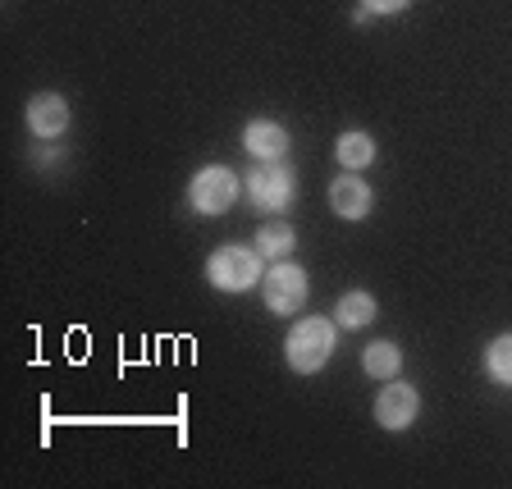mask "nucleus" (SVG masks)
Segmentation results:
<instances>
[{"label": "nucleus", "mask_w": 512, "mask_h": 489, "mask_svg": "<svg viewBox=\"0 0 512 489\" xmlns=\"http://www.w3.org/2000/svg\"><path fill=\"white\" fill-rule=\"evenodd\" d=\"M330 352H334V325L325 316L298 320V325L288 330V339H284V357H288V366H293L298 375H316L320 366L330 362Z\"/></svg>", "instance_id": "nucleus-1"}, {"label": "nucleus", "mask_w": 512, "mask_h": 489, "mask_svg": "<svg viewBox=\"0 0 512 489\" xmlns=\"http://www.w3.org/2000/svg\"><path fill=\"white\" fill-rule=\"evenodd\" d=\"M293 192H298V179L288 170L284 160H261L252 174H247V197L256 202V211L279 215L293 206Z\"/></svg>", "instance_id": "nucleus-2"}, {"label": "nucleus", "mask_w": 512, "mask_h": 489, "mask_svg": "<svg viewBox=\"0 0 512 489\" xmlns=\"http://www.w3.org/2000/svg\"><path fill=\"white\" fill-rule=\"evenodd\" d=\"M206 279H211L220 293H243L261 279V252L252 247H220L206 261Z\"/></svg>", "instance_id": "nucleus-3"}, {"label": "nucleus", "mask_w": 512, "mask_h": 489, "mask_svg": "<svg viewBox=\"0 0 512 489\" xmlns=\"http://www.w3.org/2000/svg\"><path fill=\"white\" fill-rule=\"evenodd\" d=\"M234 202H238V179L229 165H206L188 183V206L197 215H224Z\"/></svg>", "instance_id": "nucleus-4"}, {"label": "nucleus", "mask_w": 512, "mask_h": 489, "mask_svg": "<svg viewBox=\"0 0 512 489\" xmlns=\"http://www.w3.org/2000/svg\"><path fill=\"white\" fill-rule=\"evenodd\" d=\"M261 293H266V307L275 316H293L307 302V270L293 266V261H275L261 279Z\"/></svg>", "instance_id": "nucleus-5"}, {"label": "nucleus", "mask_w": 512, "mask_h": 489, "mask_svg": "<svg viewBox=\"0 0 512 489\" xmlns=\"http://www.w3.org/2000/svg\"><path fill=\"white\" fill-rule=\"evenodd\" d=\"M416 412H421V398H416V389L403 380L384 384V394L375 398V421H380L384 430H407L416 421Z\"/></svg>", "instance_id": "nucleus-6"}, {"label": "nucleus", "mask_w": 512, "mask_h": 489, "mask_svg": "<svg viewBox=\"0 0 512 489\" xmlns=\"http://www.w3.org/2000/svg\"><path fill=\"white\" fill-rule=\"evenodd\" d=\"M330 206L339 220H366L375 206V192H371V183H362L357 174H339V179L330 183Z\"/></svg>", "instance_id": "nucleus-7"}, {"label": "nucleus", "mask_w": 512, "mask_h": 489, "mask_svg": "<svg viewBox=\"0 0 512 489\" xmlns=\"http://www.w3.org/2000/svg\"><path fill=\"white\" fill-rule=\"evenodd\" d=\"M28 128H32V138H60L64 128H69V106H64V96H55V92L32 96Z\"/></svg>", "instance_id": "nucleus-8"}, {"label": "nucleus", "mask_w": 512, "mask_h": 489, "mask_svg": "<svg viewBox=\"0 0 512 489\" xmlns=\"http://www.w3.org/2000/svg\"><path fill=\"white\" fill-rule=\"evenodd\" d=\"M243 147L252 151L256 160H284L288 151V128L284 124H270V119H252L243 133Z\"/></svg>", "instance_id": "nucleus-9"}, {"label": "nucleus", "mask_w": 512, "mask_h": 489, "mask_svg": "<svg viewBox=\"0 0 512 489\" xmlns=\"http://www.w3.org/2000/svg\"><path fill=\"white\" fill-rule=\"evenodd\" d=\"M334 320H339V330H362V325H371L375 320V298L371 293H362V288H352V293H343L339 298Z\"/></svg>", "instance_id": "nucleus-10"}, {"label": "nucleus", "mask_w": 512, "mask_h": 489, "mask_svg": "<svg viewBox=\"0 0 512 489\" xmlns=\"http://www.w3.org/2000/svg\"><path fill=\"white\" fill-rule=\"evenodd\" d=\"M293 243H298V234H293V224H284V220L261 224V234H256V252H261V261H279V256H288Z\"/></svg>", "instance_id": "nucleus-11"}, {"label": "nucleus", "mask_w": 512, "mask_h": 489, "mask_svg": "<svg viewBox=\"0 0 512 489\" xmlns=\"http://www.w3.org/2000/svg\"><path fill=\"white\" fill-rule=\"evenodd\" d=\"M362 366L375 380H394L398 366H403V352H398V343H371V348L362 352Z\"/></svg>", "instance_id": "nucleus-12"}, {"label": "nucleus", "mask_w": 512, "mask_h": 489, "mask_svg": "<svg viewBox=\"0 0 512 489\" xmlns=\"http://www.w3.org/2000/svg\"><path fill=\"white\" fill-rule=\"evenodd\" d=\"M334 156H339L343 170H362V165L375 160V142L366 138V133H343V138L334 142Z\"/></svg>", "instance_id": "nucleus-13"}, {"label": "nucleus", "mask_w": 512, "mask_h": 489, "mask_svg": "<svg viewBox=\"0 0 512 489\" xmlns=\"http://www.w3.org/2000/svg\"><path fill=\"white\" fill-rule=\"evenodd\" d=\"M485 371H490L499 384H512V334H503V339L490 343V352H485Z\"/></svg>", "instance_id": "nucleus-14"}, {"label": "nucleus", "mask_w": 512, "mask_h": 489, "mask_svg": "<svg viewBox=\"0 0 512 489\" xmlns=\"http://www.w3.org/2000/svg\"><path fill=\"white\" fill-rule=\"evenodd\" d=\"M362 5H366L371 14H398V10H407L412 0H362Z\"/></svg>", "instance_id": "nucleus-15"}]
</instances>
